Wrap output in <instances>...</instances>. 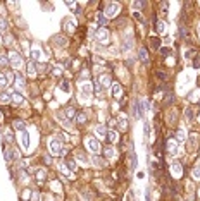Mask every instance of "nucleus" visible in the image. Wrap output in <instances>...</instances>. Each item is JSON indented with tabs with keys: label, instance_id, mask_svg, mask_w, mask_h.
Masks as SVG:
<instances>
[{
	"label": "nucleus",
	"instance_id": "1",
	"mask_svg": "<svg viewBox=\"0 0 200 201\" xmlns=\"http://www.w3.org/2000/svg\"><path fill=\"white\" fill-rule=\"evenodd\" d=\"M48 148H50V155H64L62 143H60L57 138H52V139L48 141Z\"/></svg>",
	"mask_w": 200,
	"mask_h": 201
},
{
	"label": "nucleus",
	"instance_id": "2",
	"mask_svg": "<svg viewBox=\"0 0 200 201\" xmlns=\"http://www.w3.org/2000/svg\"><path fill=\"white\" fill-rule=\"evenodd\" d=\"M9 64H11L12 69L19 71V69L22 67V57L19 54H16V52H11V55H9Z\"/></svg>",
	"mask_w": 200,
	"mask_h": 201
},
{
	"label": "nucleus",
	"instance_id": "3",
	"mask_svg": "<svg viewBox=\"0 0 200 201\" xmlns=\"http://www.w3.org/2000/svg\"><path fill=\"white\" fill-rule=\"evenodd\" d=\"M119 12V3L117 2H109L105 9V17H116Z\"/></svg>",
	"mask_w": 200,
	"mask_h": 201
},
{
	"label": "nucleus",
	"instance_id": "4",
	"mask_svg": "<svg viewBox=\"0 0 200 201\" xmlns=\"http://www.w3.org/2000/svg\"><path fill=\"white\" fill-rule=\"evenodd\" d=\"M86 148L90 150L91 153H98V151H100V143H98L95 138H88V139H86Z\"/></svg>",
	"mask_w": 200,
	"mask_h": 201
},
{
	"label": "nucleus",
	"instance_id": "5",
	"mask_svg": "<svg viewBox=\"0 0 200 201\" xmlns=\"http://www.w3.org/2000/svg\"><path fill=\"white\" fill-rule=\"evenodd\" d=\"M97 40H98L100 43H109V31H107L105 28H98V31H97Z\"/></svg>",
	"mask_w": 200,
	"mask_h": 201
},
{
	"label": "nucleus",
	"instance_id": "6",
	"mask_svg": "<svg viewBox=\"0 0 200 201\" xmlns=\"http://www.w3.org/2000/svg\"><path fill=\"white\" fill-rule=\"evenodd\" d=\"M171 174L174 175V177H180L183 174V165L180 162H174V163L171 165Z\"/></svg>",
	"mask_w": 200,
	"mask_h": 201
},
{
	"label": "nucleus",
	"instance_id": "7",
	"mask_svg": "<svg viewBox=\"0 0 200 201\" xmlns=\"http://www.w3.org/2000/svg\"><path fill=\"white\" fill-rule=\"evenodd\" d=\"M79 93H81V96H83V98H85V96L88 98V96L91 95V84H90V83H83V84L79 86Z\"/></svg>",
	"mask_w": 200,
	"mask_h": 201
},
{
	"label": "nucleus",
	"instance_id": "8",
	"mask_svg": "<svg viewBox=\"0 0 200 201\" xmlns=\"http://www.w3.org/2000/svg\"><path fill=\"white\" fill-rule=\"evenodd\" d=\"M21 145H22V150H29V134H28V131L21 132Z\"/></svg>",
	"mask_w": 200,
	"mask_h": 201
},
{
	"label": "nucleus",
	"instance_id": "9",
	"mask_svg": "<svg viewBox=\"0 0 200 201\" xmlns=\"http://www.w3.org/2000/svg\"><path fill=\"white\" fill-rule=\"evenodd\" d=\"M197 143H199V136L195 132L190 134V138H188V148H190V151H193V148L197 146Z\"/></svg>",
	"mask_w": 200,
	"mask_h": 201
},
{
	"label": "nucleus",
	"instance_id": "10",
	"mask_svg": "<svg viewBox=\"0 0 200 201\" xmlns=\"http://www.w3.org/2000/svg\"><path fill=\"white\" fill-rule=\"evenodd\" d=\"M167 151H169L171 155H178V143L173 141V139H169V141H167Z\"/></svg>",
	"mask_w": 200,
	"mask_h": 201
},
{
	"label": "nucleus",
	"instance_id": "11",
	"mask_svg": "<svg viewBox=\"0 0 200 201\" xmlns=\"http://www.w3.org/2000/svg\"><path fill=\"white\" fill-rule=\"evenodd\" d=\"M110 93H112V96H114V98H119V96H121V93H123V90H121V84L114 83V84L110 86Z\"/></svg>",
	"mask_w": 200,
	"mask_h": 201
},
{
	"label": "nucleus",
	"instance_id": "12",
	"mask_svg": "<svg viewBox=\"0 0 200 201\" xmlns=\"http://www.w3.org/2000/svg\"><path fill=\"white\" fill-rule=\"evenodd\" d=\"M95 134L102 139V138H105L107 136V129H105V126H97L95 127Z\"/></svg>",
	"mask_w": 200,
	"mask_h": 201
},
{
	"label": "nucleus",
	"instance_id": "13",
	"mask_svg": "<svg viewBox=\"0 0 200 201\" xmlns=\"http://www.w3.org/2000/svg\"><path fill=\"white\" fill-rule=\"evenodd\" d=\"M29 55H31V58H33V60H41V50H40V48H33V50H31V52H29Z\"/></svg>",
	"mask_w": 200,
	"mask_h": 201
},
{
	"label": "nucleus",
	"instance_id": "14",
	"mask_svg": "<svg viewBox=\"0 0 200 201\" xmlns=\"http://www.w3.org/2000/svg\"><path fill=\"white\" fill-rule=\"evenodd\" d=\"M14 156H16V153H14L12 150H5V160H7V163H12V162H14Z\"/></svg>",
	"mask_w": 200,
	"mask_h": 201
},
{
	"label": "nucleus",
	"instance_id": "15",
	"mask_svg": "<svg viewBox=\"0 0 200 201\" xmlns=\"http://www.w3.org/2000/svg\"><path fill=\"white\" fill-rule=\"evenodd\" d=\"M64 24H66V31H69V33L74 31V28H76V22H74L73 19H66V22H64Z\"/></svg>",
	"mask_w": 200,
	"mask_h": 201
},
{
	"label": "nucleus",
	"instance_id": "16",
	"mask_svg": "<svg viewBox=\"0 0 200 201\" xmlns=\"http://www.w3.org/2000/svg\"><path fill=\"white\" fill-rule=\"evenodd\" d=\"M129 168H136V155H135V151H129Z\"/></svg>",
	"mask_w": 200,
	"mask_h": 201
},
{
	"label": "nucleus",
	"instance_id": "17",
	"mask_svg": "<svg viewBox=\"0 0 200 201\" xmlns=\"http://www.w3.org/2000/svg\"><path fill=\"white\" fill-rule=\"evenodd\" d=\"M7 84H9L7 76H5V74H0V90H5V88H7Z\"/></svg>",
	"mask_w": 200,
	"mask_h": 201
},
{
	"label": "nucleus",
	"instance_id": "18",
	"mask_svg": "<svg viewBox=\"0 0 200 201\" xmlns=\"http://www.w3.org/2000/svg\"><path fill=\"white\" fill-rule=\"evenodd\" d=\"M192 177L197 179V181L200 179V163H197L195 167H193V170H192Z\"/></svg>",
	"mask_w": 200,
	"mask_h": 201
},
{
	"label": "nucleus",
	"instance_id": "19",
	"mask_svg": "<svg viewBox=\"0 0 200 201\" xmlns=\"http://www.w3.org/2000/svg\"><path fill=\"white\" fill-rule=\"evenodd\" d=\"M100 81H102V83H100V84H102V88H109V86H112L109 76H102V79H100Z\"/></svg>",
	"mask_w": 200,
	"mask_h": 201
},
{
	"label": "nucleus",
	"instance_id": "20",
	"mask_svg": "<svg viewBox=\"0 0 200 201\" xmlns=\"http://www.w3.org/2000/svg\"><path fill=\"white\" fill-rule=\"evenodd\" d=\"M138 58H140L143 64H147V62H148V55H147V50H145V48H142V50H140V54H138Z\"/></svg>",
	"mask_w": 200,
	"mask_h": 201
},
{
	"label": "nucleus",
	"instance_id": "21",
	"mask_svg": "<svg viewBox=\"0 0 200 201\" xmlns=\"http://www.w3.org/2000/svg\"><path fill=\"white\" fill-rule=\"evenodd\" d=\"M155 31H157L159 35L166 33V22H164V21H159V22H157V28H155Z\"/></svg>",
	"mask_w": 200,
	"mask_h": 201
},
{
	"label": "nucleus",
	"instance_id": "22",
	"mask_svg": "<svg viewBox=\"0 0 200 201\" xmlns=\"http://www.w3.org/2000/svg\"><path fill=\"white\" fill-rule=\"evenodd\" d=\"M16 88H19V90L24 88V79H22V76H19V74H16Z\"/></svg>",
	"mask_w": 200,
	"mask_h": 201
},
{
	"label": "nucleus",
	"instance_id": "23",
	"mask_svg": "<svg viewBox=\"0 0 200 201\" xmlns=\"http://www.w3.org/2000/svg\"><path fill=\"white\" fill-rule=\"evenodd\" d=\"M107 139H109L110 143H116L117 141V132L116 131H109L107 132Z\"/></svg>",
	"mask_w": 200,
	"mask_h": 201
},
{
	"label": "nucleus",
	"instance_id": "24",
	"mask_svg": "<svg viewBox=\"0 0 200 201\" xmlns=\"http://www.w3.org/2000/svg\"><path fill=\"white\" fill-rule=\"evenodd\" d=\"M11 98H12L11 93H2V95H0V103H9Z\"/></svg>",
	"mask_w": 200,
	"mask_h": 201
},
{
	"label": "nucleus",
	"instance_id": "25",
	"mask_svg": "<svg viewBox=\"0 0 200 201\" xmlns=\"http://www.w3.org/2000/svg\"><path fill=\"white\" fill-rule=\"evenodd\" d=\"M54 43H55V45H60V47H66V43H67V41H66V38H64V36H55L54 38Z\"/></svg>",
	"mask_w": 200,
	"mask_h": 201
},
{
	"label": "nucleus",
	"instance_id": "26",
	"mask_svg": "<svg viewBox=\"0 0 200 201\" xmlns=\"http://www.w3.org/2000/svg\"><path fill=\"white\" fill-rule=\"evenodd\" d=\"M11 96H12V100H14V103H21V102H22V95H21V93H19V91H14V93H12V95H11Z\"/></svg>",
	"mask_w": 200,
	"mask_h": 201
},
{
	"label": "nucleus",
	"instance_id": "27",
	"mask_svg": "<svg viewBox=\"0 0 200 201\" xmlns=\"http://www.w3.org/2000/svg\"><path fill=\"white\" fill-rule=\"evenodd\" d=\"M105 156H107V158H114V156H116V150L112 146H107L105 148Z\"/></svg>",
	"mask_w": 200,
	"mask_h": 201
},
{
	"label": "nucleus",
	"instance_id": "28",
	"mask_svg": "<svg viewBox=\"0 0 200 201\" xmlns=\"http://www.w3.org/2000/svg\"><path fill=\"white\" fill-rule=\"evenodd\" d=\"M97 22H98V26H104V24H105V14H104V12H98V14H97Z\"/></svg>",
	"mask_w": 200,
	"mask_h": 201
},
{
	"label": "nucleus",
	"instance_id": "29",
	"mask_svg": "<svg viewBox=\"0 0 200 201\" xmlns=\"http://www.w3.org/2000/svg\"><path fill=\"white\" fill-rule=\"evenodd\" d=\"M28 76H36V67H35L33 62L28 64Z\"/></svg>",
	"mask_w": 200,
	"mask_h": 201
},
{
	"label": "nucleus",
	"instance_id": "30",
	"mask_svg": "<svg viewBox=\"0 0 200 201\" xmlns=\"http://www.w3.org/2000/svg\"><path fill=\"white\" fill-rule=\"evenodd\" d=\"M9 65H11V64H9V58H7L5 55H2V57H0V67L5 69V67H9Z\"/></svg>",
	"mask_w": 200,
	"mask_h": 201
},
{
	"label": "nucleus",
	"instance_id": "31",
	"mask_svg": "<svg viewBox=\"0 0 200 201\" xmlns=\"http://www.w3.org/2000/svg\"><path fill=\"white\" fill-rule=\"evenodd\" d=\"M66 115H67L69 119H74V117H76V110H74L73 107H67V108H66Z\"/></svg>",
	"mask_w": 200,
	"mask_h": 201
},
{
	"label": "nucleus",
	"instance_id": "32",
	"mask_svg": "<svg viewBox=\"0 0 200 201\" xmlns=\"http://www.w3.org/2000/svg\"><path fill=\"white\" fill-rule=\"evenodd\" d=\"M176 138H178V141H185V139H186V132H185L183 129H180V131L176 132Z\"/></svg>",
	"mask_w": 200,
	"mask_h": 201
},
{
	"label": "nucleus",
	"instance_id": "33",
	"mask_svg": "<svg viewBox=\"0 0 200 201\" xmlns=\"http://www.w3.org/2000/svg\"><path fill=\"white\" fill-rule=\"evenodd\" d=\"M45 177H47V172H45L43 168H40V170L36 172V179H38V181H43Z\"/></svg>",
	"mask_w": 200,
	"mask_h": 201
},
{
	"label": "nucleus",
	"instance_id": "34",
	"mask_svg": "<svg viewBox=\"0 0 200 201\" xmlns=\"http://www.w3.org/2000/svg\"><path fill=\"white\" fill-rule=\"evenodd\" d=\"M14 127L18 129V131H21V132H22V131H26V129H24V124H22L21 120H16V122H14Z\"/></svg>",
	"mask_w": 200,
	"mask_h": 201
},
{
	"label": "nucleus",
	"instance_id": "35",
	"mask_svg": "<svg viewBox=\"0 0 200 201\" xmlns=\"http://www.w3.org/2000/svg\"><path fill=\"white\" fill-rule=\"evenodd\" d=\"M150 43H152V47H154V48H159V47H161V40H159V38H152V40H150Z\"/></svg>",
	"mask_w": 200,
	"mask_h": 201
},
{
	"label": "nucleus",
	"instance_id": "36",
	"mask_svg": "<svg viewBox=\"0 0 200 201\" xmlns=\"http://www.w3.org/2000/svg\"><path fill=\"white\" fill-rule=\"evenodd\" d=\"M52 189H54L55 193H59V191L62 189V186H60V182H57V181H54V182H52Z\"/></svg>",
	"mask_w": 200,
	"mask_h": 201
},
{
	"label": "nucleus",
	"instance_id": "37",
	"mask_svg": "<svg viewBox=\"0 0 200 201\" xmlns=\"http://www.w3.org/2000/svg\"><path fill=\"white\" fill-rule=\"evenodd\" d=\"M5 141H7V143H12V141H14V136H12V132H11V131H7V132H5Z\"/></svg>",
	"mask_w": 200,
	"mask_h": 201
},
{
	"label": "nucleus",
	"instance_id": "38",
	"mask_svg": "<svg viewBox=\"0 0 200 201\" xmlns=\"http://www.w3.org/2000/svg\"><path fill=\"white\" fill-rule=\"evenodd\" d=\"M119 127H121V129H128V124H126V117H121V119H119Z\"/></svg>",
	"mask_w": 200,
	"mask_h": 201
},
{
	"label": "nucleus",
	"instance_id": "39",
	"mask_svg": "<svg viewBox=\"0 0 200 201\" xmlns=\"http://www.w3.org/2000/svg\"><path fill=\"white\" fill-rule=\"evenodd\" d=\"M66 165H67V168H69V170H76V162H74V160H69V162H66Z\"/></svg>",
	"mask_w": 200,
	"mask_h": 201
},
{
	"label": "nucleus",
	"instance_id": "40",
	"mask_svg": "<svg viewBox=\"0 0 200 201\" xmlns=\"http://www.w3.org/2000/svg\"><path fill=\"white\" fill-rule=\"evenodd\" d=\"M0 31H7V21L0 17Z\"/></svg>",
	"mask_w": 200,
	"mask_h": 201
},
{
	"label": "nucleus",
	"instance_id": "41",
	"mask_svg": "<svg viewBox=\"0 0 200 201\" xmlns=\"http://www.w3.org/2000/svg\"><path fill=\"white\" fill-rule=\"evenodd\" d=\"M93 163H95V165H98V167H100V165H104V163H105V162H104V158H98V156H93Z\"/></svg>",
	"mask_w": 200,
	"mask_h": 201
},
{
	"label": "nucleus",
	"instance_id": "42",
	"mask_svg": "<svg viewBox=\"0 0 200 201\" xmlns=\"http://www.w3.org/2000/svg\"><path fill=\"white\" fill-rule=\"evenodd\" d=\"M78 122H79V124L86 122V115H85V113H79V115H78Z\"/></svg>",
	"mask_w": 200,
	"mask_h": 201
},
{
	"label": "nucleus",
	"instance_id": "43",
	"mask_svg": "<svg viewBox=\"0 0 200 201\" xmlns=\"http://www.w3.org/2000/svg\"><path fill=\"white\" fill-rule=\"evenodd\" d=\"M29 196H31V191H29V189H24V193H22V200H29Z\"/></svg>",
	"mask_w": 200,
	"mask_h": 201
},
{
	"label": "nucleus",
	"instance_id": "44",
	"mask_svg": "<svg viewBox=\"0 0 200 201\" xmlns=\"http://www.w3.org/2000/svg\"><path fill=\"white\" fill-rule=\"evenodd\" d=\"M133 16H135V19H136V21H140V22H145V21H143V17L140 16V12H135Z\"/></svg>",
	"mask_w": 200,
	"mask_h": 201
},
{
	"label": "nucleus",
	"instance_id": "45",
	"mask_svg": "<svg viewBox=\"0 0 200 201\" xmlns=\"http://www.w3.org/2000/svg\"><path fill=\"white\" fill-rule=\"evenodd\" d=\"M192 117H193V112H192V108H188V110H186V119H188V120H192Z\"/></svg>",
	"mask_w": 200,
	"mask_h": 201
},
{
	"label": "nucleus",
	"instance_id": "46",
	"mask_svg": "<svg viewBox=\"0 0 200 201\" xmlns=\"http://www.w3.org/2000/svg\"><path fill=\"white\" fill-rule=\"evenodd\" d=\"M60 88H62V90H64V91H69V84H67V83H66V81H64V83H62V84H60Z\"/></svg>",
	"mask_w": 200,
	"mask_h": 201
},
{
	"label": "nucleus",
	"instance_id": "47",
	"mask_svg": "<svg viewBox=\"0 0 200 201\" xmlns=\"http://www.w3.org/2000/svg\"><path fill=\"white\" fill-rule=\"evenodd\" d=\"M145 136H150V126H148V122H145Z\"/></svg>",
	"mask_w": 200,
	"mask_h": 201
},
{
	"label": "nucleus",
	"instance_id": "48",
	"mask_svg": "<svg viewBox=\"0 0 200 201\" xmlns=\"http://www.w3.org/2000/svg\"><path fill=\"white\" fill-rule=\"evenodd\" d=\"M143 5H145L143 2H135V3H133V7H136V9H140V7H143Z\"/></svg>",
	"mask_w": 200,
	"mask_h": 201
},
{
	"label": "nucleus",
	"instance_id": "49",
	"mask_svg": "<svg viewBox=\"0 0 200 201\" xmlns=\"http://www.w3.org/2000/svg\"><path fill=\"white\" fill-rule=\"evenodd\" d=\"M193 64H195V67H200V55L195 58V60H193Z\"/></svg>",
	"mask_w": 200,
	"mask_h": 201
},
{
	"label": "nucleus",
	"instance_id": "50",
	"mask_svg": "<svg viewBox=\"0 0 200 201\" xmlns=\"http://www.w3.org/2000/svg\"><path fill=\"white\" fill-rule=\"evenodd\" d=\"M136 177H138V179H143V177H145V172H138Z\"/></svg>",
	"mask_w": 200,
	"mask_h": 201
},
{
	"label": "nucleus",
	"instance_id": "51",
	"mask_svg": "<svg viewBox=\"0 0 200 201\" xmlns=\"http://www.w3.org/2000/svg\"><path fill=\"white\" fill-rule=\"evenodd\" d=\"M66 5H67V7H71V9H74V7H76V3H74V2H67Z\"/></svg>",
	"mask_w": 200,
	"mask_h": 201
},
{
	"label": "nucleus",
	"instance_id": "52",
	"mask_svg": "<svg viewBox=\"0 0 200 201\" xmlns=\"http://www.w3.org/2000/svg\"><path fill=\"white\" fill-rule=\"evenodd\" d=\"M85 77H88V71H83V72H81V79H85Z\"/></svg>",
	"mask_w": 200,
	"mask_h": 201
},
{
	"label": "nucleus",
	"instance_id": "53",
	"mask_svg": "<svg viewBox=\"0 0 200 201\" xmlns=\"http://www.w3.org/2000/svg\"><path fill=\"white\" fill-rule=\"evenodd\" d=\"M54 74L55 76H60V69H54Z\"/></svg>",
	"mask_w": 200,
	"mask_h": 201
},
{
	"label": "nucleus",
	"instance_id": "54",
	"mask_svg": "<svg viewBox=\"0 0 200 201\" xmlns=\"http://www.w3.org/2000/svg\"><path fill=\"white\" fill-rule=\"evenodd\" d=\"M199 120H200V113H199Z\"/></svg>",
	"mask_w": 200,
	"mask_h": 201
}]
</instances>
